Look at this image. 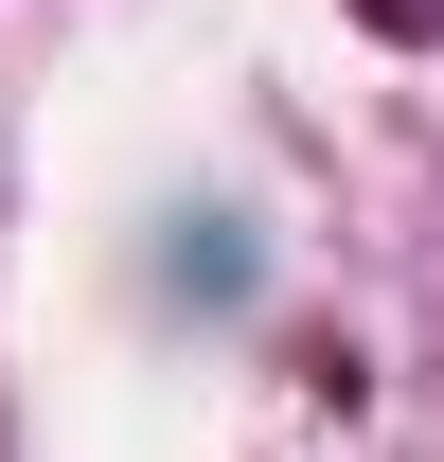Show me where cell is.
Instances as JSON below:
<instances>
[{
	"instance_id": "obj_1",
	"label": "cell",
	"mask_w": 444,
	"mask_h": 462,
	"mask_svg": "<svg viewBox=\"0 0 444 462\" xmlns=\"http://www.w3.org/2000/svg\"><path fill=\"white\" fill-rule=\"evenodd\" d=\"M356 18H374V36H409V54L444 36V0H356Z\"/></svg>"
}]
</instances>
